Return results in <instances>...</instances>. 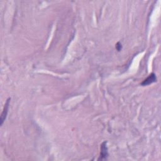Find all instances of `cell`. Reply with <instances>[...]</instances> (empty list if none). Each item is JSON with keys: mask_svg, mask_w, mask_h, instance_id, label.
I'll list each match as a JSON object with an SVG mask.
<instances>
[{"mask_svg": "<svg viewBox=\"0 0 161 161\" xmlns=\"http://www.w3.org/2000/svg\"><path fill=\"white\" fill-rule=\"evenodd\" d=\"M108 156V147L107 146V142H104L102 146H101V152H100V157L98 160H105L107 159Z\"/></svg>", "mask_w": 161, "mask_h": 161, "instance_id": "cell-2", "label": "cell"}, {"mask_svg": "<svg viewBox=\"0 0 161 161\" xmlns=\"http://www.w3.org/2000/svg\"><path fill=\"white\" fill-rule=\"evenodd\" d=\"M157 81V77L156 75L154 73H151L141 83V85L145 86H148L150 85L155 82Z\"/></svg>", "mask_w": 161, "mask_h": 161, "instance_id": "cell-3", "label": "cell"}, {"mask_svg": "<svg viewBox=\"0 0 161 161\" xmlns=\"http://www.w3.org/2000/svg\"><path fill=\"white\" fill-rule=\"evenodd\" d=\"M116 49L118 51H120L121 50H122V44H121L120 42H118L116 45Z\"/></svg>", "mask_w": 161, "mask_h": 161, "instance_id": "cell-4", "label": "cell"}, {"mask_svg": "<svg viewBox=\"0 0 161 161\" xmlns=\"http://www.w3.org/2000/svg\"><path fill=\"white\" fill-rule=\"evenodd\" d=\"M10 98H8L7 102L5 103V105L4 106L3 112L1 115V118H0V125H2L3 124V122H5V120L7 118L8 113V110H9V106H10Z\"/></svg>", "mask_w": 161, "mask_h": 161, "instance_id": "cell-1", "label": "cell"}]
</instances>
